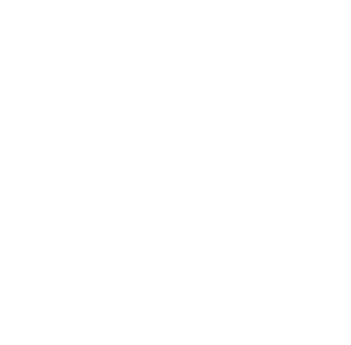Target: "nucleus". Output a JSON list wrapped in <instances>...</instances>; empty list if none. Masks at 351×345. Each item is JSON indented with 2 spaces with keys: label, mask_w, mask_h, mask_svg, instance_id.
I'll list each match as a JSON object with an SVG mask.
<instances>
[]
</instances>
